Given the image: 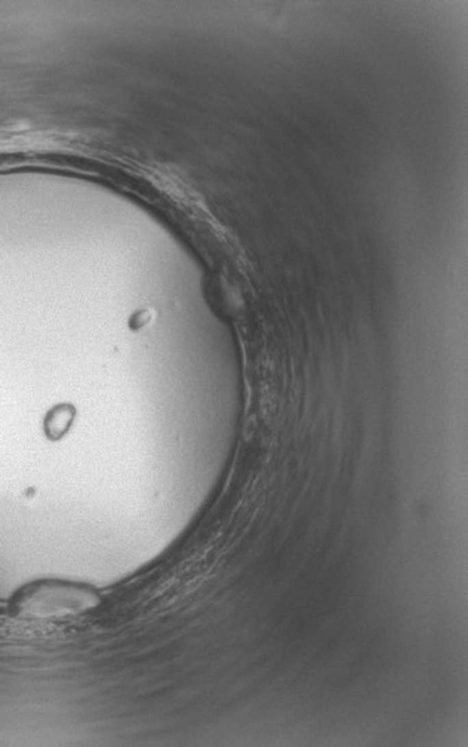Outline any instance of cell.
Listing matches in <instances>:
<instances>
[{"label": "cell", "mask_w": 468, "mask_h": 747, "mask_svg": "<svg viewBox=\"0 0 468 747\" xmlns=\"http://www.w3.org/2000/svg\"><path fill=\"white\" fill-rule=\"evenodd\" d=\"M73 417H75V412L73 409H68V408H62V409H57L52 412L51 418L48 420L47 422V430L48 433L52 436V438H60L66 433V431L70 429L71 422H73Z\"/></svg>", "instance_id": "6da1fadb"}]
</instances>
